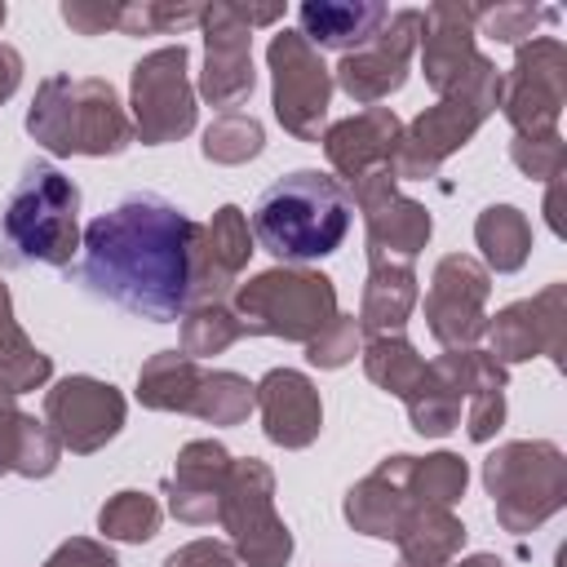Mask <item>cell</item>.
<instances>
[{"instance_id":"cell-1","label":"cell","mask_w":567,"mask_h":567,"mask_svg":"<svg viewBox=\"0 0 567 567\" xmlns=\"http://www.w3.org/2000/svg\"><path fill=\"white\" fill-rule=\"evenodd\" d=\"M199 221L186 217L173 199L155 190H133L106 213H97L80 235V266L66 275L151 323H173L190 297V257H195Z\"/></svg>"},{"instance_id":"cell-2","label":"cell","mask_w":567,"mask_h":567,"mask_svg":"<svg viewBox=\"0 0 567 567\" xmlns=\"http://www.w3.org/2000/svg\"><path fill=\"white\" fill-rule=\"evenodd\" d=\"M350 221H354L350 186L332 173L297 168L257 195L248 230L284 266H306L332 257L346 244Z\"/></svg>"},{"instance_id":"cell-3","label":"cell","mask_w":567,"mask_h":567,"mask_svg":"<svg viewBox=\"0 0 567 567\" xmlns=\"http://www.w3.org/2000/svg\"><path fill=\"white\" fill-rule=\"evenodd\" d=\"M80 248V186L49 159H27L0 204V266L66 270Z\"/></svg>"},{"instance_id":"cell-4","label":"cell","mask_w":567,"mask_h":567,"mask_svg":"<svg viewBox=\"0 0 567 567\" xmlns=\"http://www.w3.org/2000/svg\"><path fill=\"white\" fill-rule=\"evenodd\" d=\"M27 133L49 155H124L137 133L115 84L102 75H49L27 106Z\"/></svg>"},{"instance_id":"cell-5","label":"cell","mask_w":567,"mask_h":567,"mask_svg":"<svg viewBox=\"0 0 567 567\" xmlns=\"http://www.w3.org/2000/svg\"><path fill=\"white\" fill-rule=\"evenodd\" d=\"M501 89H505V75L496 71L492 58H483L478 71L465 84H456L434 106H425L412 124H403L399 146H394L385 173L394 182H425V177H434L443 168V159L452 151H461L487 124V115L501 106Z\"/></svg>"},{"instance_id":"cell-6","label":"cell","mask_w":567,"mask_h":567,"mask_svg":"<svg viewBox=\"0 0 567 567\" xmlns=\"http://www.w3.org/2000/svg\"><path fill=\"white\" fill-rule=\"evenodd\" d=\"M483 487L505 532H536L567 505V456L549 439L501 443L483 461Z\"/></svg>"},{"instance_id":"cell-7","label":"cell","mask_w":567,"mask_h":567,"mask_svg":"<svg viewBox=\"0 0 567 567\" xmlns=\"http://www.w3.org/2000/svg\"><path fill=\"white\" fill-rule=\"evenodd\" d=\"M230 310L252 337H279V341L306 346L337 315V288L323 270L270 266L235 288Z\"/></svg>"},{"instance_id":"cell-8","label":"cell","mask_w":567,"mask_h":567,"mask_svg":"<svg viewBox=\"0 0 567 567\" xmlns=\"http://www.w3.org/2000/svg\"><path fill=\"white\" fill-rule=\"evenodd\" d=\"M195 84H190V49L164 44L133 62L128 71V120L142 146L177 142L195 128Z\"/></svg>"},{"instance_id":"cell-9","label":"cell","mask_w":567,"mask_h":567,"mask_svg":"<svg viewBox=\"0 0 567 567\" xmlns=\"http://www.w3.org/2000/svg\"><path fill=\"white\" fill-rule=\"evenodd\" d=\"M217 527L230 532V545L244 563L284 567L292 558V532L275 509V474L266 461L257 456L230 461Z\"/></svg>"},{"instance_id":"cell-10","label":"cell","mask_w":567,"mask_h":567,"mask_svg":"<svg viewBox=\"0 0 567 567\" xmlns=\"http://www.w3.org/2000/svg\"><path fill=\"white\" fill-rule=\"evenodd\" d=\"M266 62H270V106H275V120L297 142H319L323 120H328V102H332V89H337L332 84V66L292 27L270 35Z\"/></svg>"},{"instance_id":"cell-11","label":"cell","mask_w":567,"mask_h":567,"mask_svg":"<svg viewBox=\"0 0 567 567\" xmlns=\"http://www.w3.org/2000/svg\"><path fill=\"white\" fill-rule=\"evenodd\" d=\"M567 106V44L558 35H532L518 44L514 66L505 71L501 111L514 137L558 133V115Z\"/></svg>"},{"instance_id":"cell-12","label":"cell","mask_w":567,"mask_h":567,"mask_svg":"<svg viewBox=\"0 0 567 567\" xmlns=\"http://www.w3.org/2000/svg\"><path fill=\"white\" fill-rule=\"evenodd\" d=\"M492 270L470 252H447L434 261L425 292V328L443 350H470L487 332Z\"/></svg>"},{"instance_id":"cell-13","label":"cell","mask_w":567,"mask_h":567,"mask_svg":"<svg viewBox=\"0 0 567 567\" xmlns=\"http://www.w3.org/2000/svg\"><path fill=\"white\" fill-rule=\"evenodd\" d=\"M124 416H128L124 394L102 377L71 372L44 390V425L58 434L62 452L75 456L102 452L124 430Z\"/></svg>"},{"instance_id":"cell-14","label":"cell","mask_w":567,"mask_h":567,"mask_svg":"<svg viewBox=\"0 0 567 567\" xmlns=\"http://www.w3.org/2000/svg\"><path fill=\"white\" fill-rule=\"evenodd\" d=\"M487 354L496 363H523L545 354L554 368H563L567 354V284H545L536 297L509 301L505 310L487 315Z\"/></svg>"},{"instance_id":"cell-15","label":"cell","mask_w":567,"mask_h":567,"mask_svg":"<svg viewBox=\"0 0 567 567\" xmlns=\"http://www.w3.org/2000/svg\"><path fill=\"white\" fill-rule=\"evenodd\" d=\"M416 40H421V9L390 13L381 22V31L363 49L341 53V62L332 71V84H341L350 93V102L377 106L381 97H390V93L403 89L408 66H412V53H416Z\"/></svg>"},{"instance_id":"cell-16","label":"cell","mask_w":567,"mask_h":567,"mask_svg":"<svg viewBox=\"0 0 567 567\" xmlns=\"http://www.w3.org/2000/svg\"><path fill=\"white\" fill-rule=\"evenodd\" d=\"M350 199L363 213L368 257H390V261H416L421 257V248L434 235V217H430L425 204L408 199L385 168H377L363 182H354Z\"/></svg>"},{"instance_id":"cell-17","label":"cell","mask_w":567,"mask_h":567,"mask_svg":"<svg viewBox=\"0 0 567 567\" xmlns=\"http://www.w3.org/2000/svg\"><path fill=\"white\" fill-rule=\"evenodd\" d=\"M204 71H199V84H195V97H204L208 106H239L252 84H257V71H252V27L239 18V4H204Z\"/></svg>"},{"instance_id":"cell-18","label":"cell","mask_w":567,"mask_h":567,"mask_svg":"<svg viewBox=\"0 0 567 567\" xmlns=\"http://www.w3.org/2000/svg\"><path fill=\"white\" fill-rule=\"evenodd\" d=\"M496 368V359L478 346L470 350H443L434 363H425L421 381L408 390L403 408H408V421L416 434L425 439H443L461 425V408L470 399V390Z\"/></svg>"},{"instance_id":"cell-19","label":"cell","mask_w":567,"mask_h":567,"mask_svg":"<svg viewBox=\"0 0 567 567\" xmlns=\"http://www.w3.org/2000/svg\"><path fill=\"white\" fill-rule=\"evenodd\" d=\"M252 257V230L248 213L239 204H221L213 221L199 226L195 235V257H190V297L186 306L204 301H226V292L239 288V275Z\"/></svg>"},{"instance_id":"cell-20","label":"cell","mask_w":567,"mask_h":567,"mask_svg":"<svg viewBox=\"0 0 567 567\" xmlns=\"http://www.w3.org/2000/svg\"><path fill=\"white\" fill-rule=\"evenodd\" d=\"M474 4H452V0H439L430 9H421V75L425 84L443 97L452 93L456 84H465L483 53L474 49Z\"/></svg>"},{"instance_id":"cell-21","label":"cell","mask_w":567,"mask_h":567,"mask_svg":"<svg viewBox=\"0 0 567 567\" xmlns=\"http://www.w3.org/2000/svg\"><path fill=\"white\" fill-rule=\"evenodd\" d=\"M252 403L261 412V430L275 447L301 452L319 439L323 430V399L315 390V381L297 368H270L257 385H252Z\"/></svg>"},{"instance_id":"cell-22","label":"cell","mask_w":567,"mask_h":567,"mask_svg":"<svg viewBox=\"0 0 567 567\" xmlns=\"http://www.w3.org/2000/svg\"><path fill=\"white\" fill-rule=\"evenodd\" d=\"M403 120L394 115V106H363L359 115H346L337 124H328L319 133L328 164L341 173V182H363L368 173L385 168L394 146H399Z\"/></svg>"},{"instance_id":"cell-23","label":"cell","mask_w":567,"mask_h":567,"mask_svg":"<svg viewBox=\"0 0 567 567\" xmlns=\"http://www.w3.org/2000/svg\"><path fill=\"white\" fill-rule=\"evenodd\" d=\"M230 452L217 443V439H190L182 452H177V465H173V478L164 483L168 492V514L177 523H190V527H208L221 518V487H226V474H230Z\"/></svg>"},{"instance_id":"cell-24","label":"cell","mask_w":567,"mask_h":567,"mask_svg":"<svg viewBox=\"0 0 567 567\" xmlns=\"http://www.w3.org/2000/svg\"><path fill=\"white\" fill-rule=\"evenodd\" d=\"M408 465H412V456L408 452H394V456H385L372 474H363L346 492L341 514H346V523L354 532L377 536V540H399L408 514L416 509V501L408 496Z\"/></svg>"},{"instance_id":"cell-25","label":"cell","mask_w":567,"mask_h":567,"mask_svg":"<svg viewBox=\"0 0 567 567\" xmlns=\"http://www.w3.org/2000/svg\"><path fill=\"white\" fill-rule=\"evenodd\" d=\"M385 18H390V9L381 0H306V4H297V31L315 49H337V53L363 49L381 31Z\"/></svg>"},{"instance_id":"cell-26","label":"cell","mask_w":567,"mask_h":567,"mask_svg":"<svg viewBox=\"0 0 567 567\" xmlns=\"http://www.w3.org/2000/svg\"><path fill=\"white\" fill-rule=\"evenodd\" d=\"M416 310V266L412 261H390V257H368V284L359 297V332L363 337H390L403 332V323Z\"/></svg>"},{"instance_id":"cell-27","label":"cell","mask_w":567,"mask_h":567,"mask_svg":"<svg viewBox=\"0 0 567 567\" xmlns=\"http://www.w3.org/2000/svg\"><path fill=\"white\" fill-rule=\"evenodd\" d=\"M394 545L403 567H447L465 545V523L443 505H416Z\"/></svg>"},{"instance_id":"cell-28","label":"cell","mask_w":567,"mask_h":567,"mask_svg":"<svg viewBox=\"0 0 567 567\" xmlns=\"http://www.w3.org/2000/svg\"><path fill=\"white\" fill-rule=\"evenodd\" d=\"M49 377H53V359L13 319V297H9V284L0 279V390L18 399L27 390L49 385Z\"/></svg>"},{"instance_id":"cell-29","label":"cell","mask_w":567,"mask_h":567,"mask_svg":"<svg viewBox=\"0 0 567 567\" xmlns=\"http://www.w3.org/2000/svg\"><path fill=\"white\" fill-rule=\"evenodd\" d=\"M204 381V368L182 350H159L137 372V403L151 412H186L195 403V390Z\"/></svg>"},{"instance_id":"cell-30","label":"cell","mask_w":567,"mask_h":567,"mask_svg":"<svg viewBox=\"0 0 567 567\" xmlns=\"http://www.w3.org/2000/svg\"><path fill=\"white\" fill-rule=\"evenodd\" d=\"M474 244L483 248V266L496 275H514L532 257V221L514 204H487L474 217Z\"/></svg>"},{"instance_id":"cell-31","label":"cell","mask_w":567,"mask_h":567,"mask_svg":"<svg viewBox=\"0 0 567 567\" xmlns=\"http://www.w3.org/2000/svg\"><path fill=\"white\" fill-rule=\"evenodd\" d=\"M363 372L372 385H381L385 394L394 399H408V390L421 381L425 372V359L416 354V346L403 337V332H390V337H368L363 341Z\"/></svg>"},{"instance_id":"cell-32","label":"cell","mask_w":567,"mask_h":567,"mask_svg":"<svg viewBox=\"0 0 567 567\" xmlns=\"http://www.w3.org/2000/svg\"><path fill=\"white\" fill-rule=\"evenodd\" d=\"M470 487V465L456 452H430V456H412L408 465V496L416 505H443L452 509Z\"/></svg>"},{"instance_id":"cell-33","label":"cell","mask_w":567,"mask_h":567,"mask_svg":"<svg viewBox=\"0 0 567 567\" xmlns=\"http://www.w3.org/2000/svg\"><path fill=\"white\" fill-rule=\"evenodd\" d=\"M252 408H257L252 381L230 372V368H213V372H204V381L195 390L190 416H199L204 425H239V421H248Z\"/></svg>"},{"instance_id":"cell-34","label":"cell","mask_w":567,"mask_h":567,"mask_svg":"<svg viewBox=\"0 0 567 567\" xmlns=\"http://www.w3.org/2000/svg\"><path fill=\"white\" fill-rule=\"evenodd\" d=\"M199 151H204V159L235 168V164H248V159H257V155L266 151V128H261V120L248 115V111H221V115L204 128Z\"/></svg>"},{"instance_id":"cell-35","label":"cell","mask_w":567,"mask_h":567,"mask_svg":"<svg viewBox=\"0 0 567 567\" xmlns=\"http://www.w3.org/2000/svg\"><path fill=\"white\" fill-rule=\"evenodd\" d=\"M239 337H244V323L235 319L226 301H204V306L182 310V354H190L195 363L230 350Z\"/></svg>"},{"instance_id":"cell-36","label":"cell","mask_w":567,"mask_h":567,"mask_svg":"<svg viewBox=\"0 0 567 567\" xmlns=\"http://www.w3.org/2000/svg\"><path fill=\"white\" fill-rule=\"evenodd\" d=\"M159 501L146 492H115L102 509H97V532L106 540H124V545H142L159 532Z\"/></svg>"},{"instance_id":"cell-37","label":"cell","mask_w":567,"mask_h":567,"mask_svg":"<svg viewBox=\"0 0 567 567\" xmlns=\"http://www.w3.org/2000/svg\"><path fill=\"white\" fill-rule=\"evenodd\" d=\"M204 18V4H173V0H137L120 4V35H173Z\"/></svg>"},{"instance_id":"cell-38","label":"cell","mask_w":567,"mask_h":567,"mask_svg":"<svg viewBox=\"0 0 567 567\" xmlns=\"http://www.w3.org/2000/svg\"><path fill=\"white\" fill-rule=\"evenodd\" d=\"M505 385H509V372L505 363H496L465 399V434L474 443H487L501 425H505Z\"/></svg>"},{"instance_id":"cell-39","label":"cell","mask_w":567,"mask_h":567,"mask_svg":"<svg viewBox=\"0 0 567 567\" xmlns=\"http://www.w3.org/2000/svg\"><path fill=\"white\" fill-rule=\"evenodd\" d=\"M554 9L536 4H496V9H474V31L492 35L496 44H527L540 22H554Z\"/></svg>"},{"instance_id":"cell-40","label":"cell","mask_w":567,"mask_h":567,"mask_svg":"<svg viewBox=\"0 0 567 567\" xmlns=\"http://www.w3.org/2000/svg\"><path fill=\"white\" fill-rule=\"evenodd\" d=\"M359 350H363V332H359L354 315H341V310H337V315L306 341V359H310V368H323V372L346 368Z\"/></svg>"},{"instance_id":"cell-41","label":"cell","mask_w":567,"mask_h":567,"mask_svg":"<svg viewBox=\"0 0 567 567\" xmlns=\"http://www.w3.org/2000/svg\"><path fill=\"white\" fill-rule=\"evenodd\" d=\"M509 159H514V168L527 173L532 182H554V177H563V164H567L563 133L514 137V142H509Z\"/></svg>"},{"instance_id":"cell-42","label":"cell","mask_w":567,"mask_h":567,"mask_svg":"<svg viewBox=\"0 0 567 567\" xmlns=\"http://www.w3.org/2000/svg\"><path fill=\"white\" fill-rule=\"evenodd\" d=\"M58 461H62L58 434L44 421L27 416L22 421V439H18V456H13V474H22V478H49L58 470Z\"/></svg>"},{"instance_id":"cell-43","label":"cell","mask_w":567,"mask_h":567,"mask_svg":"<svg viewBox=\"0 0 567 567\" xmlns=\"http://www.w3.org/2000/svg\"><path fill=\"white\" fill-rule=\"evenodd\" d=\"M159 567H244V558L235 554V545H230V540L199 536V540L177 545Z\"/></svg>"},{"instance_id":"cell-44","label":"cell","mask_w":567,"mask_h":567,"mask_svg":"<svg viewBox=\"0 0 567 567\" xmlns=\"http://www.w3.org/2000/svg\"><path fill=\"white\" fill-rule=\"evenodd\" d=\"M40 567H120L115 549L106 540H93V536H71L62 540Z\"/></svg>"},{"instance_id":"cell-45","label":"cell","mask_w":567,"mask_h":567,"mask_svg":"<svg viewBox=\"0 0 567 567\" xmlns=\"http://www.w3.org/2000/svg\"><path fill=\"white\" fill-rule=\"evenodd\" d=\"M58 13L75 35H102V31H115L120 22V4H106V0H62Z\"/></svg>"},{"instance_id":"cell-46","label":"cell","mask_w":567,"mask_h":567,"mask_svg":"<svg viewBox=\"0 0 567 567\" xmlns=\"http://www.w3.org/2000/svg\"><path fill=\"white\" fill-rule=\"evenodd\" d=\"M22 421H27V412L18 408V399L0 390V478L13 474V456H18V439H22Z\"/></svg>"},{"instance_id":"cell-47","label":"cell","mask_w":567,"mask_h":567,"mask_svg":"<svg viewBox=\"0 0 567 567\" xmlns=\"http://www.w3.org/2000/svg\"><path fill=\"white\" fill-rule=\"evenodd\" d=\"M22 84V53L0 40V102H9Z\"/></svg>"},{"instance_id":"cell-48","label":"cell","mask_w":567,"mask_h":567,"mask_svg":"<svg viewBox=\"0 0 567 567\" xmlns=\"http://www.w3.org/2000/svg\"><path fill=\"white\" fill-rule=\"evenodd\" d=\"M447 567H505L496 554H470V558H461V563H447Z\"/></svg>"},{"instance_id":"cell-49","label":"cell","mask_w":567,"mask_h":567,"mask_svg":"<svg viewBox=\"0 0 567 567\" xmlns=\"http://www.w3.org/2000/svg\"><path fill=\"white\" fill-rule=\"evenodd\" d=\"M4 18H9V9H4V4H0V27H4Z\"/></svg>"},{"instance_id":"cell-50","label":"cell","mask_w":567,"mask_h":567,"mask_svg":"<svg viewBox=\"0 0 567 567\" xmlns=\"http://www.w3.org/2000/svg\"><path fill=\"white\" fill-rule=\"evenodd\" d=\"M244 567H257V563H244Z\"/></svg>"}]
</instances>
